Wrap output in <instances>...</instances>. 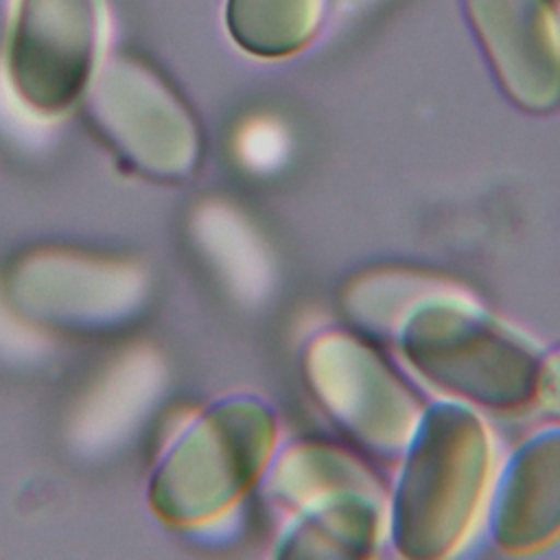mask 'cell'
<instances>
[{
  "label": "cell",
  "instance_id": "1",
  "mask_svg": "<svg viewBox=\"0 0 560 560\" xmlns=\"http://www.w3.org/2000/svg\"><path fill=\"white\" fill-rule=\"evenodd\" d=\"M394 337L416 372L462 402L516 409L536 396L534 350L453 289L422 295Z\"/></svg>",
  "mask_w": 560,
  "mask_h": 560
},
{
  "label": "cell",
  "instance_id": "2",
  "mask_svg": "<svg viewBox=\"0 0 560 560\" xmlns=\"http://www.w3.org/2000/svg\"><path fill=\"white\" fill-rule=\"evenodd\" d=\"M398 479L392 532L405 556L448 553L470 527L490 470V438L477 413L442 402L422 413Z\"/></svg>",
  "mask_w": 560,
  "mask_h": 560
},
{
  "label": "cell",
  "instance_id": "3",
  "mask_svg": "<svg viewBox=\"0 0 560 560\" xmlns=\"http://www.w3.org/2000/svg\"><path fill=\"white\" fill-rule=\"evenodd\" d=\"M273 438V416L258 400L217 402L160 462L149 486L153 510L173 525H197L221 514L256 481Z\"/></svg>",
  "mask_w": 560,
  "mask_h": 560
},
{
  "label": "cell",
  "instance_id": "4",
  "mask_svg": "<svg viewBox=\"0 0 560 560\" xmlns=\"http://www.w3.org/2000/svg\"><path fill=\"white\" fill-rule=\"evenodd\" d=\"M306 378L339 431L378 457L402 453L424 413L392 365L346 332L322 335L311 343Z\"/></svg>",
  "mask_w": 560,
  "mask_h": 560
},
{
  "label": "cell",
  "instance_id": "5",
  "mask_svg": "<svg viewBox=\"0 0 560 560\" xmlns=\"http://www.w3.org/2000/svg\"><path fill=\"white\" fill-rule=\"evenodd\" d=\"M90 114L109 147L149 177L182 179L199 160L201 138L190 109L133 59L116 57L103 68Z\"/></svg>",
  "mask_w": 560,
  "mask_h": 560
},
{
  "label": "cell",
  "instance_id": "6",
  "mask_svg": "<svg viewBox=\"0 0 560 560\" xmlns=\"http://www.w3.org/2000/svg\"><path fill=\"white\" fill-rule=\"evenodd\" d=\"M101 0H18L7 74L24 105L61 114L85 94L98 59Z\"/></svg>",
  "mask_w": 560,
  "mask_h": 560
},
{
  "label": "cell",
  "instance_id": "7",
  "mask_svg": "<svg viewBox=\"0 0 560 560\" xmlns=\"http://www.w3.org/2000/svg\"><path fill=\"white\" fill-rule=\"evenodd\" d=\"M503 92L527 112L560 105V22L551 0H464Z\"/></svg>",
  "mask_w": 560,
  "mask_h": 560
},
{
  "label": "cell",
  "instance_id": "8",
  "mask_svg": "<svg viewBox=\"0 0 560 560\" xmlns=\"http://www.w3.org/2000/svg\"><path fill=\"white\" fill-rule=\"evenodd\" d=\"M497 545L529 551L560 534V429L532 435L505 466L492 508Z\"/></svg>",
  "mask_w": 560,
  "mask_h": 560
},
{
  "label": "cell",
  "instance_id": "9",
  "mask_svg": "<svg viewBox=\"0 0 560 560\" xmlns=\"http://www.w3.org/2000/svg\"><path fill=\"white\" fill-rule=\"evenodd\" d=\"M324 0H228L225 26L249 55L276 59L302 50L317 33Z\"/></svg>",
  "mask_w": 560,
  "mask_h": 560
},
{
  "label": "cell",
  "instance_id": "10",
  "mask_svg": "<svg viewBox=\"0 0 560 560\" xmlns=\"http://www.w3.org/2000/svg\"><path fill=\"white\" fill-rule=\"evenodd\" d=\"M542 409L560 420V350H556L538 370L536 396Z\"/></svg>",
  "mask_w": 560,
  "mask_h": 560
}]
</instances>
